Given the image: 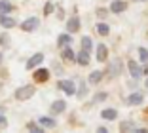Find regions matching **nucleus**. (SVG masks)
<instances>
[{
    "label": "nucleus",
    "instance_id": "dca6fc26",
    "mask_svg": "<svg viewBox=\"0 0 148 133\" xmlns=\"http://www.w3.org/2000/svg\"><path fill=\"white\" fill-rule=\"evenodd\" d=\"M127 10L125 0H112L110 2V13H123Z\"/></svg>",
    "mask_w": 148,
    "mask_h": 133
},
{
    "label": "nucleus",
    "instance_id": "20e7f679",
    "mask_svg": "<svg viewBox=\"0 0 148 133\" xmlns=\"http://www.w3.org/2000/svg\"><path fill=\"white\" fill-rule=\"evenodd\" d=\"M49 76H51V70L42 67V65L32 70V80H34V84H46V82L49 80Z\"/></svg>",
    "mask_w": 148,
    "mask_h": 133
},
{
    "label": "nucleus",
    "instance_id": "7ed1b4c3",
    "mask_svg": "<svg viewBox=\"0 0 148 133\" xmlns=\"http://www.w3.org/2000/svg\"><path fill=\"white\" fill-rule=\"evenodd\" d=\"M38 27H40V17H36V15H31L19 23V29L23 32H34V30H38Z\"/></svg>",
    "mask_w": 148,
    "mask_h": 133
},
{
    "label": "nucleus",
    "instance_id": "aec40b11",
    "mask_svg": "<svg viewBox=\"0 0 148 133\" xmlns=\"http://www.w3.org/2000/svg\"><path fill=\"white\" fill-rule=\"evenodd\" d=\"M87 84H89V82H86V80H80V84H78V90H76V97H78L80 101H82V99H86L87 91H89Z\"/></svg>",
    "mask_w": 148,
    "mask_h": 133
},
{
    "label": "nucleus",
    "instance_id": "5701e85b",
    "mask_svg": "<svg viewBox=\"0 0 148 133\" xmlns=\"http://www.w3.org/2000/svg\"><path fill=\"white\" fill-rule=\"evenodd\" d=\"M95 27H97V32H99L101 36H108V34H110V25H108V23L99 21Z\"/></svg>",
    "mask_w": 148,
    "mask_h": 133
},
{
    "label": "nucleus",
    "instance_id": "a878e982",
    "mask_svg": "<svg viewBox=\"0 0 148 133\" xmlns=\"http://www.w3.org/2000/svg\"><path fill=\"white\" fill-rule=\"evenodd\" d=\"M80 48H82V50H87V52H91V50H93V40L89 38V36H82V38H80Z\"/></svg>",
    "mask_w": 148,
    "mask_h": 133
},
{
    "label": "nucleus",
    "instance_id": "473e14b6",
    "mask_svg": "<svg viewBox=\"0 0 148 133\" xmlns=\"http://www.w3.org/2000/svg\"><path fill=\"white\" fill-rule=\"evenodd\" d=\"M108 131V129L105 127V125H99V127H97V133H106Z\"/></svg>",
    "mask_w": 148,
    "mask_h": 133
},
{
    "label": "nucleus",
    "instance_id": "c9c22d12",
    "mask_svg": "<svg viewBox=\"0 0 148 133\" xmlns=\"http://www.w3.org/2000/svg\"><path fill=\"white\" fill-rule=\"evenodd\" d=\"M144 88H148V76H146V82H144Z\"/></svg>",
    "mask_w": 148,
    "mask_h": 133
},
{
    "label": "nucleus",
    "instance_id": "c756f323",
    "mask_svg": "<svg viewBox=\"0 0 148 133\" xmlns=\"http://www.w3.org/2000/svg\"><path fill=\"white\" fill-rule=\"evenodd\" d=\"M95 13H97V17H99V19H105L106 15L110 13V8H108V10H106V8H97Z\"/></svg>",
    "mask_w": 148,
    "mask_h": 133
},
{
    "label": "nucleus",
    "instance_id": "cd10ccee",
    "mask_svg": "<svg viewBox=\"0 0 148 133\" xmlns=\"http://www.w3.org/2000/svg\"><path fill=\"white\" fill-rule=\"evenodd\" d=\"M106 99H108V93H106V91H99V93H95L93 95V101L91 103H103V101H106Z\"/></svg>",
    "mask_w": 148,
    "mask_h": 133
},
{
    "label": "nucleus",
    "instance_id": "ddd939ff",
    "mask_svg": "<svg viewBox=\"0 0 148 133\" xmlns=\"http://www.w3.org/2000/svg\"><path fill=\"white\" fill-rule=\"evenodd\" d=\"M61 61L63 63H76V52L70 46L63 48L61 50Z\"/></svg>",
    "mask_w": 148,
    "mask_h": 133
},
{
    "label": "nucleus",
    "instance_id": "9d476101",
    "mask_svg": "<svg viewBox=\"0 0 148 133\" xmlns=\"http://www.w3.org/2000/svg\"><path fill=\"white\" fill-rule=\"evenodd\" d=\"M95 59L99 63H106L108 61V48L105 44H97L95 46Z\"/></svg>",
    "mask_w": 148,
    "mask_h": 133
},
{
    "label": "nucleus",
    "instance_id": "f257e3e1",
    "mask_svg": "<svg viewBox=\"0 0 148 133\" xmlns=\"http://www.w3.org/2000/svg\"><path fill=\"white\" fill-rule=\"evenodd\" d=\"M34 93H36L34 84H25V86H19L13 91V97L17 99L19 103H23V101H29L31 97H34Z\"/></svg>",
    "mask_w": 148,
    "mask_h": 133
},
{
    "label": "nucleus",
    "instance_id": "423d86ee",
    "mask_svg": "<svg viewBox=\"0 0 148 133\" xmlns=\"http://www.w3.org/2000/svg\"><path fill=\"white\" fill-rule=\"evenodd\" d=\"M82 29V19H80V15H70L69 19H66L65 23V30H69L70 34H74V32H78V30Z\"/></svg>",
    "mask_w": 148,
    "mask_h": 133
},
{
    "label": "nucleus",
    "instance_id": "39448f33",
    "mask_svg": "<svg viewBox=\"0 0 148 133\" xmlns=\"http://www.w3.org/2000/svg\"><path fill=\"white\" fill-rule=\"evenodd\" d=\"M44 59H46V55H44L42 52H36L34 55H31L29 59H27V63H25V69H27V70H31V72H32V70H34L36 67H40V65L44 63Z\"/></svg>",
    "mask_w": 148,
    "mask_h": 133
},
{
    "label": "nucleus",
    "instance_id": "bb28decb",
    "mask_svg": "<svg viewBox=\"0 0 148 133\" xmlns=\"http://www.w3.org/2000/svg\"><path fill=\"white\" fill-rule=\"evenodd\" d=\"M10 46H12V36H10L8 32H2V34H0V48L10 50Z\"/></svg>",
    "mask_w": 148,
    "mask_h": 133
},
{
    "label": "nucleus",
    "instance_id": "4c0bfd02",
    "mask_svg": "<svg viewBox=\"0 0 148 133\" xmlns=\"http://www.w3.org/2000/svg\"><path fill=\"white\" fill-rule=\"evenodd\" d=\"M143 2H148V0H143Z\"/></svg>",
    "mask_w": 148,
    "mask_h": 133
},
{
    "label": "nucleus",
    "instance_id": "b1692460",
    "mask_svg": "<svg viewBox=\"0 0 148 133\" xmlns=\"http://www.w3.org/2000/svg\"><path fill=\"white\" fill-rule=\"evenodd\" d=\"M15 10V6L10 0H0V13H12Z\"/></svg>",
    "mask_w": 148,
    "mask_h": 133
},
{
    "label": "nucleus",
    "instance_id": "f8f14e48",
    "mask_svg": "<svg viewBox=\"0 0 148 133\" xmlns=\"http://www.w3.org/2000/svg\"><path fill=\"white\" fill-rule=\"evenodd\" d=\"M0 27H4L6 30L13 29V27H17V19L12 17L10 13H0Z\"/></svg>",
    "mask_w": 148,
    "mask_h": 133
},
{
    "label": "nucleus",
    "instance_id": "f704fd0d",
    "mask_svg": "<svg viewBox=\"0 0 148 133\" xmlns=\"http://www.w3.org/2000/svg\"><path fill=\"white\" fill-rule=\"evenodd\" d=\"M2 61H4V53L0 52V65H2Z\"/></svg>",
    "mask_w": 148,
    "mask_h": 133
},
{
    "label": "nucleus",
    "instance_id": "a211bd4d",
    "mask_svg": "<svg viewBox=\"0 0 148 133\" xmlns=\"http://www.w3.org/2000/svg\"><path fill=\"white\" fill-rule=\"evenodd\" d=\"M38 122H40V124H42L46 129H53V127H57V120L53 118L51 114H49V116H40Z\"/></svg>",
    "mask_w": 148,
    "mask_h": 133
},
{
    "label": "nucleus",
    "instance_id": "412c9836",
    "mask_svg": "<svg viewBox=\"0 0 148 133\" xmlns=\"http://www.w3.org/2000/svg\"><path fill=\"white\" fill-rule=\"evenodd\" d=\"M137 124L135 122H131V120H123V122H120V131L122 133H127V131H137Z\"/></svg>",
    "mask_w": 148,
    "mask_h": 133
},
{
    "label": "nucleus",
    "instance_id": "6ab92c4d",
    "mask_svg": "<svg viewBox=\"0 0 148 133\" xmlns=\"http://www.w3.org/2000/svg\"><path fill=\"white\" fill-rule=\"evenodd\" d=\"M101 118L106 120V122H114L118 118V110L116 108H103L101 110Z\"/></svg>",
    "mask_w": 148,
    "mask_h": 133
},
{
    "label": "nucleus",
    "instance_id": "7c9ffc66",
    "mask_svg": "<svg viewBox=\"0 0 148 133\" xmlns=\"http://www.w3.org/2000/svg\"><path fill=\"white\" fill-rule=\"evenodd\" d=\"M51 67H53V70H55V74H57V76H61V74H63V69H61V65L57 63V61H55V63H51Z\"/></svg>",
    "mask_w": 148,
    "mask_h": 133
},
{
    "label": "nucleus",
    "instance_id": "72a5a7b5",
    "mask_svg": "<svg viewBox=\"0 0 148 133\" xmlns=\"http://www.w3.org/2000/svg\"><path fill=\"white\" fill-rule=\"evenodd\" d=\"M143 74H144V76H148V63H146V67H143Z\"/></svg>",
    "mask_w": 148,
    "mask_h": 133
},
{
    "label": "nucleus",
    "instance_id": "393cba45",
    "mask_svg": "<svg viewBox=\"0 0 148 133\" xmlns=\"http://www.w3.org/2000/svg\"><path fill=\"white\" fill-rule=\"evenodd\" d=\"M51 13H55V4H53L51 0H48L46 4H44V10H42V15L44 17H49Z\"/></svg>",
    "mask_w": 148,
    "mask_h": 133
},
{
    "label": "nucleus",
    "instance_id": "6e6552de",
    "mask_svg": "<svg viewBox=\"0 0 148 133\" xmlns=\"http://www.w3.org/2000/svg\"><path fill=\"white\" fill-rule=\"evenodd\" d=\"M66 110V101L65 99H55L51 105H49V114L51 116H59Z\"/></svg>",
    "mask_w": 148,
    "mask_h": 133
},
{
    "label": "nucleus",
    "instance_id": "f03ea898",
    "mask_svg": "<svg viewBox=\"0 0 148 133\" xmlns=\"http://www.w3.org/2000/svg\"><path fill=\"white\" fill-rule=\"evenodd\" d=\"M57 90L63 91L66 97H76V90H78V86H76V82H74V80H69V78L63 80V78H61V80L57 82Z\"/></svg>",
    "mask_w": 148,
    "mask_h": 133
},
{
    "label": "nucleus",
    "instance_id": "f3484780",
    "mask_svg": "<svg viewBox=\"0 0 148 133\" xmlns=\"http://www.w3.org/2000/svg\"><path fill=\"white\" fill-rule=\"evenodd\" d=\"M105 76H106L105 70H93V72H89V76H87V82H89V86H97Z\"/></svg>",
    "mask_w": 148,
    "mask_h": 133
},
{
    "label": "nucleus",
    "instance_id": "2f4dec72",
    "mask_svg": "<svg viewBox=\"0 0 148 133\" xmlns=\"http://www.w3.org/2000/svg\"><path fill=\"white\" fill-rule=\"evenodd\" d=\"M0 125H2V127H6V125H8V120H6L4 114H0Z\"/></svg>",
    "mask_w": 148,
    "mask_h": 133
},
{
    "label": "nucleus",
    "instance_id": "1a4fd4ad",
    "mask_svg": "<svg viewBox=\"0 0 148 133\" xmlns=\"http://www.w3.org/2000/svg\"><path fill=\"white\" fill-rule=\"evenodd\" d=\"M127 70H129V74H131L133 80H139V78L143 76V67H140L137 61H133V59L127 61Z\"/></svg>",
    "mask_w": 148,
    "mask_h": 133
},
{
    "label": "nucleus",
    "instance_id": "e433bc0d",
    "mask_svg": "<svg viewBox=\"0 0 148 133\" xmlns=\"http://www.w3.org/2000/svg\"><path fill=\"white\" fill-rule=\"evenodd\" d=\"M133 2H139V0H133Z\"/></svg>",
    "mask_w": 148,
    "mask_h": 133
},
{
    "label": "nucleus",
    "instance_id": "4be33fe9",
    "mask_svg": "<svg viewBox=\"0 0 148 133\" xmlns=\"http://www.w3.org/2000/svg\"><path fill=\"white\" fill-rule=\"evenodd\" d=\"M27 129H29L31 133H44V129H46V127H44L38 120H36V122L31 120V122H27Z\"/></svg>",
    "mask_w": 148,
    "mask_h": 133
},
{
    "label": "nucleus",
    "instance_id": "0eeeda50",
    "mask_svg": "<svg viewBox=\"0 0 148 133\" xmlns=\"http://www.w3.org/2000/svg\"><path fill=\"white\" fill-rule=\"evenodd\" d=\"M122 67H123L122 61H120V59H114V61H110V63H108L105 74L108 78H116V76H120V74H122Z\"/></svg>",
    "mask_w": 148,
    "mask_h": 133
},
{
    "label": "nucleus",
    "instance_id": "c85d7f7f",
    "mask_svg": "<svg viewBox=\"0 0 148 133\" xmlns=\"http://www.w3.org/2000/svg\"><path fill=\"white\" fill-rule=\"evenodd\" d=\"M137 52H139V61L140 63H148V50L146 48H139Z\"/></svg>",
    "mask_w": 148,
    "mask_h": 133
},
{
    "label": "nucleus",
    "instance_id": "4468645a",
    "mask_svg": "<svg viewBox=\"0 0 148 133\" xmlns=\"http://www.w3.org/2000/svg\"><path fill=\"white\" fill-rule=\"evenodd\" d=\"M70 44H72V34H70L69 30H65V32H61V34L57 36V48H59V50L70 46Z\"/></svg>",
    "mask_w": 148,
    "mask_h": 133
},
{
    "label": "nucleus",
    "instance_id": "9b49d317",
    "mask_svg": "<svg viewBox=\"0 0 148 133\" xmlns=\"http://www.w3.org/2000/svg\"><path fill=\"white\" fill-rule=\"evenodd\" d=\"M76 63L80 67H87V65L91 63V52H87V50H82L80 48V52L76 53Z\"/></svg>",
    "mask_w": 148,
    "mask_h": 133
},
{
    "label": "nucleus",
    "instance_id": "2eb2a0df",
    "mask_svg": "<svg viewBox=\"0 0 148 133\" xmlns=\"http://www.w3.org/2000/svg\"><path fill=\"white\" fill-rule=\"evenodd\" d=\"M143 101H144V95L140 93V91H133V93H129L127 99H125V103L129 105V107H137V105H140Z\"/></svg>",
    "mask_w": 148,
    "mask_h": 133
}]
</instances>
